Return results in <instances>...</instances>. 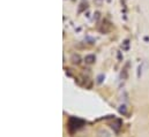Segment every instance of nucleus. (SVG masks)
<instances>
[{"label":"nucleus","mask_w":149,"mask_h":137,"mask_svg":"<svg viewBox=\"0 0 149 137\" xmlns=\"http://www.w3.org/2000/svg\"><path fill=\"white\" fill-rule=\"evenodd\" d=\"M72 61H73L74 63H79L80 62V57L79 55H76V54H74L73 57H72Z\"/></svg>","instance_id":"20e7f679"},{"label":"nucleus","mask_w":149,"mask_h":137,"mask_svg":"<svg viewBox=\"0 0 149 137\" xmlns=\"http://www.w3.org/2000/svg\"><path fill=\"white\" fill-rule=\"evenodd\" d=\"M119 112L121 113V114H126V106H125V105H122V106H120V108H119Z\"/></svg>","instance_id":"39448f33"},{"label":"nucleus","mask_w":149,"mask_h":137,"mask_svg":"<svg viewBox=\"0 0 149 137\" xmlns=\"http://www.w3.org/2000/svg\"><path fill=\"white\" fill-rule=\"evenodd\" d=\"M102 78H103V75H101V76L98 77V83H101V82H102Z\"/></svg>","instance_id":"423d86ee"},{"label":"nucleus","mask_w":149,"mask_h":137,"mask_svg":"<svg viewBox=\"0 0 149 137\" xmlns=\"http://www.w3.org/2000/svg\"><path fill=\"white\" fill-rule=\"evenodd\" d=\"M111 127L116 130V132H118L120 130V127H121V121L120 120H114V122H112Z\"/></svg>","instance_id":"f03ea898"},{"label":"nucleus","mask_w":149,"mask_h":137,"mask_svg":"<svg viewBox=\"0 0 149 137\" xmlns=\"http://www.w3.org/2000/svg\"><path fill=\"white\" fill-rule=\"evenodd\" d=\"M74 121H75V123H72V122H68V130H69V132H74L75 130H78L79 128H81L82 126H83V121L80 120V119H76L74 118Z\"/></svg>","instance_id":"f257e3e1"},{"label":"nucleus","mask_w":149,"mask_h":137,"mask_svg":"<svg viewBox=\"0 0 149 137\" xmlns=\"http://www.w3.org/2000/svg\"><path fill=\"white\" fill-rule=\"evenodd\" d=\"M84 60H86V62L87 63H92L94 61L96 60V58H95V55L94 54H89V55H87V57L84 58Z\"/></svg>","instance_id":"7ed1b4c3"}]
</instances>
